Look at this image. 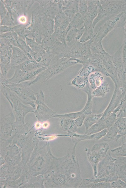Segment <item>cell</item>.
<instances>
[{"label":"cell","mask_w":126,"mask_h":188,"mask_svg":"<svg viewBox=\"0 0 126 188\" xmlns=\"http://www.w3.org/2000/svg\"><path fill=\"white\" fill-rule=\"evenodd\" d=\"M77 64L76 61L68 58H53L47 68L39 73L34 80L29 82V85L31 86L45 82L69 67Z\"/></svg>","instance_id":"1"},{"label":"cell","mask_w":126,"mask_h":188,"mask_svg":"<svg viewBox=\"0 0 126 188\" xmlns=\"http://www.w3.org/2000/svg\"><path fill=\"white\" fill-rule=\"evenodd\" d=\"M0 86L1 91L9 103L17 121L23 122L26 115L29 112H34L35 109L25 105L7 87Z\"/></svg>","instance_id":"2"},{"label":"cell","mask_w":126,"mask_h":188,"mask_svg":"<svg viewBox=\"0 0 126 188\" xmlns=\"http://www.w3.org/2000/svg\"><path fill=\"white\" fill-rule=\"evenodd\" d=\"M5 86L8 88L24 104H28L36 109L35 92L30 88L29 83L25 81L15 83L8 81Z\"/></svg>","instance_id":"3"},{"label":"cell","mask_w":126,"mask_h":188,"mask_svg":"<svg viewBox=\"0 0 126 188\" xmlns=\"http://www.w3.org/2000/svg\"><path fill=\"white\" fill-rule=\"evenodd\" d=\"M126 21V13L123 12L106 20L99 27L93 38V42H101L109 33L118 28H123Z\"/></svg>","instance_id":"4"},{"label":"cell","mask_w":126,"mask_h":188,"mask_svg":"<svg viewBox=\"0 0 126 188\" xmlns=\"http://www.w3.org/2000/svg\"><path fill=\"white\" fill-rule=\"evenodd\" d=\"M90 50L92 52L100 56L106 70L110 75L109 77L114 85H119L120 83L113 63L112 55H110L105 51L103 47L102 42H93L91 45Z\"/></svg>","instance_id":"5"},{"label":"cell","mask_w":126,"mask_h":188,"mask_svg":"<svg viewBox=\"0 0 126 188\" xmlns=\"http://www.w3.org/2000/svg\"><path fill=\"white\" fill-rule=\"evenodd\" d=\"M109 149V145L106 142L95 144L91 149L85 148L87 160L92 168L95 177L97 174L98 164L106 156Z\"/></svg>","instance_id":"6"},{"label":"cell","mask_w":126,"mask_h":188,"mask_svg":"<svg viewBox=\"0 0 126 188\" xmlns=\"http://www.w3.org/2000/svg\"><path fill=\"white\" fill-rule=\"evenodd\" d=\"M93 42V38L84 43L76 40L71 46H66L64 50L60 55L54 58L60 59L68 58L71 59L81 57L91 52L90 47Z\"/></svg>","instance_id":"7"},{"label":"cell","mask_w":126,"mask_h":188,"mask_svg":"<svg viewBox=\"0 0 126 188\" xmlns=\"http://www.w3.org/2000/svg\"><path fill=\"white\" fill-rule=\"evenodd\" d=\"M38 6L33 11L30 22L27 28L26 33L30 34L37 43L41 44L43 38L42 18Z\"/></svg>","instance_id":"8"},{"label":"cell","mask_w":126,"mask_h":188,"mask_svg":"<svg viewBox=\"0 0 126 188\" xmlns=\"http://www.w3.org/2000/svg\"><path fill=\"white\" fill-rule=\"evenodd\" d=\"M36 97V108L34 113L37 118L40 120H45L55 117L56 113L48 107L45 102L44 93L42 90L35 92Z\"/></svg>","instance_id":"9"},{"label":"cell","mask_w":126,"mask_h":188,"mask_svg":"<svg viewBox=\"0 0 126 188\" xmlns=\"http://www.w3.org/2000/svg\"><path fill=\"white\" fill-rule=\"evenodd\" d=\"M71 60L82 65L85 64L90 65L93 66L97 71L102 73L105 76L110 77V75L106 70L100 56L91 51L81 57Z\"/></svg>","instance_id":"10"},{"label":"cell","mask_w":126,"mask_h":188,"mask_svg":"<svg viewBox=\"0 0 126 188\" xmlns=\"http://www.w3.org/2000/svg\"><path fill=\"white\" fill-rule=\"evenodd\" d=\"M41 44L47 52L56 57L61 53L67 45H65L56 38L53 34L44 37Z\"/></svg>","instance_id":"11"},{"label":"cell","mask_w":126,"mask_h":188,"mask_svg":"<svg viewBox=\"0 0 126 188\" xmlns=\"http://www.w3.org/2000/svg\"><path fill=\"white\" fill-rule=\"evenodd\" d=\"M116 158H113L110 153H107L98 164L97 174L95 178H100L116 173Z\"/></svg>","instance_id":"12"},{"label":"cell","mask_w":126,"mask_h":188,"mask_svg":"<svg viewBox=\"0 0 126 188\" xmlns=\"http://www.w3.org/2000/svg\"><path fill=\"white\" fill-rule=\"evenodd\" d=\"M100 3L106 13V20L123 12L126 7L125 1H100Z\"/></svg>","instance_id":"13"},{"label":"cell","mask_w":126,"mask_h":188,"mask_svg":"<svg viewBox=\"0 0 126 188\" xmlns=\"http://www.w3.org/2000/svg\"><path fill=\"white\" fill-rule=\"evenodd\" d=\"M39 12L41 15L51 18L54 19L58 12L62 10V1H49L45 5H39Z\"/></svg>","instance_id":"14"},{"label":"cell","mask_w":126,"mask_h":188,"mask_svg":"<svg viewBox=\"0 0 126 188\" xmlns=\"http://www.w3.org/2000/svg\"><path fill=\"white\" fill-rule=\"evenodd\" d=\"M112 58L121 86V79L125 72L122 59L121 46L112 55Z\"/></svg>","instance_id":"15"},{"label":"cell","mask_w":126,"mask_h":188,"mask_svg":"<svg viewBox=\"0 0 126 188\" xmlns=\"http://www.w3.org/2000/svg\"><path fill=\"white\" fill-rule=\"evenodd\" d=\"M29 59L21 49L17 47L13 46L11 59V68L20 65Z\"/></svg>","instance_id":"16"},{"label":"cell","mask_w":126,"mask_h":188,"mask_svg":"<svg viewBox=\"0 0 126 188\" xmlns=\"http://www.w3.org/2000/svg\"><path fill=\"white\" fill-rule=\"evenodd\" d=\"M108 129H105L100 132L89 135H81L75 133L70 136L71 137L73 142L78 144L81 141L85 140H98L105 135Z\"/></svg>","instance_id":"17"},{"label":"cell","mask_w":126,"mask_h":188,"mask_svg":"<svg viewBox=\"0 0 126 188\" xmlns=\"http://www.w3.org/2000/svg\"><path fill=\"white\" fill-rule=\"evenodd\" d=\"M12 53L4 51L0 52L1 74L7 76L9 70L11 68V59Z\"/></svg>","instance_id":"18"},{"label":"cell","mask_w":126,"mask_h":188,"mask_svg":"<svg viewBox=\"0 0 126 188\" xmlns=\"http://www.w3.org/2000/svg\"><path fill=\"white\" fill-rule=\"evenodd\" d=\"M105 76L101 72L96 71L92 73L88 77L90 87L92 91L99 86L105 81Z\"/></svg>","instance_id":"19"},{"label":"cell","mask_w":126,"mask_h":188,"mask_svg":"<svg viewBox=\"0 0 126 188\" xmlns=\"http://www.w3.org/2000/svg\"><path fill=\"white\" fill-rule=\"evenodd\" d=\"M115 163L116 174L119 179L126 182V157H117Z\"/></svg>","instance_id":"20"},{"label":"cell","mask_w":126,"mask_h":188,"mask_svg":"<svg viewBox=\"0 0 126 188\" xmlns=\"http://www.w3.org/2000/svg\"><path fill=\"white\" fill-rule=\"evenodd\" d=\"M54 20V30L60 29L62 30H65L67 28L71 21L62 10L58 12Z\"/></svg>","instance_id":"21"},{"label":"cell","mask_w":126,"mask_h":188,"mask_svg":"<svg viewBox=\"0 0 126 188\" xmlns=\"http://www.w3.org/2000/svg\"><path fill=\"white\" fill-rule=\"evenodd\" d=\"M18 37V35L14 31L2 33L0 35V43L20 48L17 41Z\"/></svg>","instance_id":"22"},{"label":"cell","mask_w":126,"mask_h":188,"mask_svg":"<svg viewBox=\"0 0 126 188\" xmlns=\"http://www.w3.org/2000/svg\"><path fill=\"white\" fill-rule=\"evenodd\" d=\"M42 24L43 38L53 34L54 32V19L50 17L43 16L42 18Z\"/></svg>","instance_id":"23"},{"label":"cell","mask_w":126,"mask_h":188,"mask_svg":"<svg viewBox=\"0 0 126 188\" xmlns=\"http://www.w3.org/2000/svg\"><path fill=\"white\" fill-rule=\"evenodd\" d=\"M43 67L35 60L29 59L24 61L20 65L12 68L14 69H18L25 72L32 71Z\"/></svg>","instance_id":"24"},{"label":"cell","mask_w":126,"mask_h":188,"mask_svg":"<svg viewBox=\"0 0 126 188\" xmlns=\"http://www.w3.org/2000/svg\"><path fill=\"white\" fill-rule=\"evenodd\" d=\"M68 85L75 87L79 90L83 91L89 85L88 77L77 75L69 82Z\"/></svg>","instance_id":"25"},{"label":"cell","mask_w":126,"mask_h":188,"mask_svg":"<svg viewBox=\"0 0 126 188\" xmlns=\"http://www.w3.org/2000/svg\"><path fill=\"white\" fill-rule=\"evenodd\" d=\"M109 83L105 80L99 86L92 91L91 94L93 97H100L103 98L110 91Z\"/></svg>","instance_id":"26"},{"label":"cell","mask_w":126,"mask_h":188,"mask_svg":"<svg viewBox=\"0 0 126 188\" xmlns=\"http://www.w3.org/2000/svg\"><path fill=\"white\" fill-rule=\"evenodd\" d=\"M60 124L63 129L68 131L70 136L77 131L78 127L75 123V120L61 118Z\"/></svg>","instance_id":"27"},{"label":"cell","mask_w":126,"mask_h":188,"mask_svg":"<svg viewBox=\"0 0 126 188\" xmlns=\"http://www.w3.org/2000/svg\"><path fill=\"white\" fill-rule=\"evenodd\" d=\"M92 91L89 86L87 87L84 91V92L87 94V100L85 106L81 111L83 113L86 115L92 113L93 97L91 94Z\"/></svg>","instance_id":"28"},{"label":"cell","mask_w":126,"mask_h":188,"mask_svg":"<svg viewBox=\"0 0 126 188\" xmlns=\"http://www.w3.org/2000/svg\"><path fill=\"white\" fill-rule=\"evenodd\" d=\"M103 112L99 114H92L87 115L83 122L86 131L95 124L101 118Z\"/></svg>","instance_id":"29"},{"label":"cell","mask_w":126,"mask_h":188,"mask_svg":"<svg viewBox=\"0 0 126 188\" xmlns=\"http://www.w3.org/2000/svg\"><path fill=\"white\" fill-rule=\"evenodd\" d=\"M83 33V29L72 28L67 33L66 38V41L70 42L73 39L76 40H80Z\"/></svg>","instance_id":"30"},{"label":"cell","mask_w":126,"mask_h":188,"mask_svg":"<svg viewBox=\"0 0 126 188\" xmlns=\"http://www.w3.org/2000/svg\"><path fill=\"white\" fill-rule=\"evenodd\" d=\"M119 130L116 124L115 123L108 129L105 135L102 138L105 141L110 142L115 140L118 134Z\"/></svg>","instance_id":"31"},{"label":"cell","mask_w":126,"mask_h":188,"mask_svg":"<svg viewBox=\"0 0 126 188\" xmlns=\"http://www.w3.org/2000/svg\"><path fill=\"white\" fill-rule=\"evenodd\" d=\"M97 14V5L94 9L88 11L85 15L83 26L84 27L92 26L93 22Z\"/></svg>","instance_id":"32"},{"label":"cell","mask_w":126,"mask_h":188,"mask_svg":"<svg viewBox=\"0 0 126 188\" xmlns=\"http://www.w3.org/2000/svg\"><path fill=\"white\" fill-rule=\"evenodd\" d=\"M85 15L77 13L74 15L68 27L70 29L72 28L80 29L83 24Z\"/></svg>","instance_id":"33"},{"label":"cell","mask_w":126,"mask_h":188,"mask_svg":"<svg viewBox=\"0 0 126 188\" xmlns=\"http://www.w3.org/2000/svg\"><path fill=\"white\" fill-rule=\"evenodd\" d=\"M29 24H20L13 26H11V32L14 31L18 36L25 41L26 38L29 35L26 33V30Z\"/></svg>","instance_id":"34"},{"label":"cell","mask_w":126,"mask_h":188,"mask_svg":"<svg viewBox=\"0 0 126 188\" xmlns=\"http://www.w3.org/2000/svg\"><path fill=\"white\" fill-rule=\"evenodd\" d=\"M70 29L68 27L64 30L60 29L54 30L53 35L59 41L65 45H67L66 43V38Z\"/></svg>","instance_id":"35"},{"label":"cell","mask_w":126,"mask_h":188,"mask_svg":"<svg viewBox=\"0 0 126 188\" xmlns=\"http://www.w3.org/2000/svg\"><path fill=\"white\" fill-rule=\"evenodd\" d=\"M97 71L92 65L88 64L82 65V66L78 72V75L81 76L88 77L92 72Z\"/></svg>","instance_id":"36"},{"label":"cell","mask_w":126,"mask_h":188,"mask_svg":"<svg viewBox=\"0 0 126 188\" xmlns=\"http://www.w3.org/2000/svg\"><path fill=\"white\" fill-rule=\"evenodd\" d=\"M93 29L92 26L84 27L83 33L79 40L80 42L84 43L92 39L94 35Z\"/></svg>","instance_id":"37"},{"label":"cell","mask_w":126,"mask_h":188,"mask_svg":"<svg viewBox=\"0 0 126 188\" xmlns=\"http://www.w3.org/2000/svg\"><path fill=\"white\" fill-rule=\"evenodd\" d=\"M79 187L108 188L111 187V183L109 182H90L85 184L80 185Z\"/></svg>","instance_id":"38"},{"label":"cell","mask_w":126,"mask_h":188,"mask_svg":"<svg viewBox=\"0 0 126 188\" xmlns=\"http://www.w3.org/2000/svg\"><path fill=\"white\" fill-rule=\"evenodd\" d=\"M83 113L81 110L80 111L61 114H57L55 117L61 118H67L75 120L81 114Z\"/></svg>","instance_id":"39"},{"label":"cell","mask_w":126,"mask_h":188,"mask_svg":"<svg viewBox=\"0 0 126 188\" xmlns=\"http://www.w3.org/2000/svg\"><path fill=\"white\" fill-rule=\"evenodd\" d=\"M111 154L116 157H126V147L123 145L110 150Z\"/></svg>","instance_id":"40"},{"label":"cell","mask_w":126,"mask_h":188,"mask_svg":"<svg viewBox=\"0 0 126 188\" xmlns=\"http://www.w3.org/2000/svg\"><path fill=\"white\" fill-rule=\"evenodd\" d=\"M14 19L8 12L5 16L1 20V26H13L15 25L14 23Z\"/></svg>","instance_id":"41"},{"label":"cell","mask_w":126,"mask_h":188,"mask_svg":"<svg viewBox=\"0 0 126 188\" xmlns=\"http://www.w3.org/2000/svg\"><path fill=\"white\" fill-rule=\"evenodd\" d=\"M87 1H79L78 13L85 15L88 12Z\"/></svg>","instance_id":"42"},{"label":"cell","mask_w":126,"mask_h":188,"mask_svg":"<svg viewBox=\"0 0 126 188\" xmlns=\"http://www.w3.org/2000/svg\"><path fill=\"white\" fill-rule=\"evenodd\" d=\"M122 46V59L125 72L126 71V37Z\"/></svg>","instance_id":"43"},{"label":"cell","mask_w":126,"mask_h":188,"mask_svg":"<svg viewBox=\"0 0 126 188\" xmlns=\"http://www.w3.org/2000/svg\"><path fill=\"white\" fill-rule=\"evenodd\" d=\"M111 187L113 188H126V182L119 178L111 182Z\"/></svg>","instance_id":"44"},{"label":"cell","mask_w":126,"mask_h":188,"mask_svg":"<svg viewBox=\"0 0 126 188\" xmlns=\"http://www.w3.org/2000/svg\"><path fill=\"white\" fill-rule=\"evenodd\" d=\"M86 116L85 114L83 113L75 120V123L78 128L82 125Z\"/></svg>","instance_id":"45"},{"label":"cell","mask_w":126,"mask_h":188,"mask_svg":"<svg viewBox=\"0 0 126 188\" xmlns=\"http://www.w3.org/2000/svg\"><path fill=\"white\" fill-rule=\"evenodd\" d=\"M7 10L3 0L0 1V18L1 20L6 15Z\"/></svg>","instance_id":"46"},{"label":"cell","mask_w":126,"mask_h":188,"mask_svg":"<svg viewBox=\"0 0 126 188\" xmlns=\"http://www.w3.org/2000/svg\"><path fill=\"white\" fill-rule=\"evenodd\" d=\"M99 1H87L88 11H91L96 7Z\"/></svg>","instance_id":"47"},{"label":"cell","mask_w":126,"mask_h":188,"mask_svg":"<svg viewBox=\"0 0 126 188\" xmlns=\"http://www.w3.org/2000/svg\"><path fill=\"white\" fill-rule=\"evenodd\" d=\"M119 90L121 92L126 90V72L124 73L122 78L121 81V87Z\"/></svg>","instance_id":"48"},{"label":"cell","mask_w":126,"mask_h":188,"mask_svg":"<svg viewBox=\"0 0 126 188\" xmlns=\"http://www.w3.org/2000/svg\"><path fill=\"white\" fill-rule=\"evenodd\" d=\"M120 138L122 145L126 147V135L122 136Z\"/></svg>","instance_id":"49"},{"label":"cell","mask_w":126,"mask_h":188,"mask_svg":"<svg viewBox=\"0 0 126 188\" xmlns=\"http://www.w3.org/2000/svg\"><path fill=\"white\" fill-rule=\"evenodd\" d=\"M25 16H20L19 18V22L22 23V24H25V23L26 22V18Z\"/></svg>","instance_id":"50"}]
</instances>
